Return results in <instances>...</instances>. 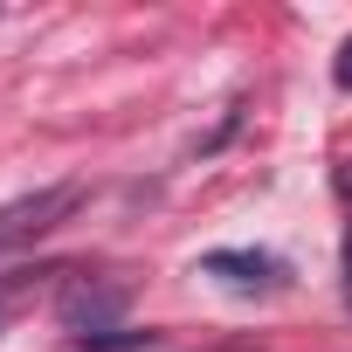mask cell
<instances>
[{
    "instance_id": "2",
    "label": "cell",
    "mask_w": 352,
    "mask_h": 352,
    "mask_svg": "<svg viewBox=\"0 0 352 352\" xmlns=\"http://www.w3.org/2000/svg\"><path fill=\"white\" fill-rule=\"evenodd\" d=\"M201 270L221 276V283H235V290H283L290 283V263L283 256H263V249H208Z\"/></svg>"
},
{
    "instance_id": "1",
    "label": "cell",
    "mask_w": 352,
    "mask_h": 352,
    "mask_svg": "<svg viewBox=\"0 0 352 352\" xmlns=\"http://www.w3.org/2000/svg\"><path fill=\"white\" fill-rule=\"evenodd\" d=\"M76 201H83V187H76V180H56V187H35V194L8 201V208H0V256H14V249L42 242L49 228H63Z\"/></svg>"
},
{
    "instance_id": "4",
    "label": "cell",
    "mask_w": 352,
    "mask_h": 352,
    "mask_svg": "<svg viewBox=\"0 0 352 352\" xmlns=\"http://www.w3.org/2000/svg\"><path fill=\"white\" fill-rule=\"evenodd\" d=\"M345 276H352V235H345Z\"/></svg>"
},
{
    "instance_id": "3",
    "label": "cell",
    "mask_w": 352,
    "mask_h": 352,
    "mask_svg": "<svg viewBox=\"0 0 352 352\" xmlns=\"http://www.w3.org/2000/svg\"><path fill=\"white\" fill-rule=\"evenodd\" d=\"M331 76H338V90H352V35H345V49H338V63H331Z\"/></svg>"
}]
</instances>
